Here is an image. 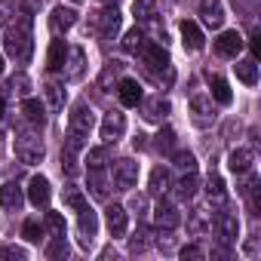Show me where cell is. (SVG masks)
Segmentation results:
<instances>
[{
  "label": "cell",
  "instance_id": "cell-1",
  "mask_svg": "<svg viewBox=\"0 0 261 261\" xmlns=\"http://www.w3.org/2000/svg\"><path fill=\"white\" fill-rule=\"evenodd\" d=\"M4 46H7V56L16 59V62H28L31 53H34V19L28 10L16 13L13 22L7 25V37H4Z\"/></svg>",
  "mask_w": 261,
  "mask_h": 261
},
{
  "label": "cell",
  "instance_id": "cell-2",
  "mask_svg": "<svg viewBox=\"0 0 261 261\" xmlns=\"http://www.w3.org/2000/svg\"><path fill=\"white\" fill-rule=\"evenodd\" d=\"M43 154H46V148H43L40 136L34 133V126H31V129H16V157H19L25 166L40 163Z\"/></svg>",
  "mask_w": 261,
  "mask_h": 261
},
{
  "label": "cell",
  "instance_id": "cell-3",
  "mask_svg": "<svg viewBox=\"0 0 261 261\" xmlns=\"http://www.w3.org/2000/svg\"><path fill=\"white\" fill-rule=\"evenodd\" d=\"M142 59H145V65L157 74V77H166V83H172L175 80V71H172V62H169V53L160 46V43H148L142 53H139Z\"/></svg>",
  "mask_w": 261,
  "mask_h": 261
},
{
  "label": "cell",
  "instance_id": "cell-4",
  "mask_svg": "<svg viewBox=\"0 0 261 261\" xmlns=\"http://www.w3.org/2000/svg\"><path fill=\"white\" fill-rule=\"evenodd\" d=\"M92 126H95V117H92V108L86 101H77L71 117H68V136L74 139H86L92 133Z\"/></svg>",
  "mask_w": 261,
  "mask_h": 261
},
{
  "label": "cell",
  "instance_id": "cell-5",
  "mask_svg": "<svg viewBox=\"0 0 261 261\" xmlns=\"http://www.w3.org/2000/svg\"><path fill=\"white\" fill-rule=\"evenodd\" d=\"M111 175H114V188L117 191H133L139 185V163L129 160V157H120V160H114Z\"/></svg>",
  "mask_w": 261,
  "mask_h": 261
},
{
  "label": "cell",
  "instance_id": "cell-6",
  "mask_svg": "<svg viewBox=\"0 0 261 261\" xmlns=\"http://www.w3.org/2000/svg\"><path fill=\"white\" fill-rule=\"evenodd\" d=\"M212 227L218 230V240L227 243V246L240 240V218H237L233 212H227V209H218V212L212 215Z\"/></svg>",
  "mask_w": 261,
  "mask_h": 261
},
{
  "label": "cell",
  "instance_id": "cell-7",
  "mask_svg": "<svg viewBox=\"0 0 261 261\" xmlns=\"http://www.w3.org/2000/svg\"><path fill=\"white\" fill-rule=\"evenodd\" d=\"M191 117L203 129L215 123V105H212V95L209 92H194L191 95Z\"/></svg>",
  "mask_w": 261,
  "mask_h": 261
},
{
  "label": "cell",
  "instance_id": "cell-8",
  "mask_svg": "<svg viewBox=\"0 0 261 261\" xmlns=\"http://www.w3.org/2000/svg\"><path fill=\"white\" fill-rule=\"evenodd\" d=\"M101 142L105 145H114V142H120L123 139V133H126V114H120V111H108L105 114V120H101Z\"/></svg>",
  "mask_w": 261,
  "mask_h": 261
},
{
  "label": "cell",
  "instance_id": "cell-9",
  "mask_svg": "<svg viewBox=\"0 0 261 261\" xmlns=\"http://www.w3.org/2000/svg\"><path fill=\"white\" fill-rule=\"evenodd\" d=\"M120 25H123V16H120L117 7H108V10H101V13L95 16V31H98L105 40H114L117 31H120Z\"/></svg>",
  "mask_w": 261,
  "mask_h": 261
},
{
  "label": "cell",
  "instance_id": "cell-10",
  "mask_svg": "<svg viewBox=\"0 0 261 261\" xmlns=\"http://www.w3.org/2000/svg\"><path fill=\"white\" fill-rule=\"evenodd\" d=\"M212 49H215V56H221V59H237L240 49H243L240 31H221V34L212 40Z\"/></svg>",
  "mask_w": 261,
  "mask_h": 261
},
{
  "label": "cell",
  "instance_id": "cell-11",
  "mask_svg": "<svg viewBox=\"0 0 261 261\" xmlns=\"http://www.w3.org/2000/svg\"><path fill=\"white\" fill-rule=\"evenodd\" d=\"M62 71H65V80H83V74H86V49L83 46H68Z\"/></svg>",
  "mask_w": 261,
  "mask_h": 261
},
{
  "label": "cell",
  "instance_id": "cell-12",
  "mask_svg": "<svg viewBox=\"0 0 261 261\" xmlns=\"http://www.w3.org/2000/svg\"><path fill=\"white\" fill-rule=\"evenodd\" d=\"M77 227H80V243H83V249H89L92 240H95V233H98V218H95V212L89 209V203L77 209Z\"/></svg>",
  "mask_w": 261,
  "mask_h": 261
},
{
  "label": "cell",
  "instance_id": "cell-13",
  "mask_svg": "<svg viewBox=\"0 0 261 261\" xmlns=\"http://www.w3.org/2000/svg\"><path fill=\"white\" fill-rule=\"evenodd\" d=\"M139 105H142V114H145V120H151V123H163V120L169 117V111H172L169 98H163V95H154V98H142Z\"/></svg>",
  "mask_w": 261,
  "mask_h": 261
},
{
  "label": "cell",
  "instance_id": "cell-14",
  "mask_svg": "<svg viewBox=\"0 0 261 261\" xmlns=\"http://www.w3.org/2000/svg\"><path fill=\"white\" fill-rule=\"evenodd\" d=\"M154 221H157V227H160V230H175V227L181 224L178 206H175V203H169V200H160V203H157V209H154Z\"/></svg>",
  "mask_w": 261,
  "mask_h": 261
},
{
  "label": "cell",
  "instance_id": "cell-15",
  "mask_svg": "<svg viewBox=\"0 0 261 261\" xmlns=\"http://www.w3.org/2000/svg\"><path fill=\"white\" fill-rule=\"evenodd\" d=\"M252 166H255V151H252V148H237V151H230L227 169H230L233 175H249Z\"/></svg>",
  "mask_w": 261,
  "mask_h": 261
},
{
  "label": "cell",
  "instance_id": "cell-16",
  "mask_svg": "<svg viewBox=\"0 0 261 261\" xmlns=\"http://www.w3.org/2000/svg\"><path fill=\"white\" fill-rule=\"evenodd\" d=\"M117 95H120V101H123L126 108H139V101L145 98V95H142V83L133 80V77H123V80L117 83Z\"/></svg>",
  "mask_w": 261,
  "mask_h": 261
},
{
  "label": "cell",
  "instance_id": "cell-17",
  "mask_svg": "<svg viewBox=\"0 0 261 261\" xmlns=\"http://www.w3.org/2000/svg\"><path fill=\"white\" fill-rule=\"evenodd\" d=\"M74 25H77V10H71V7H56V10H53V16H49L53 34H65V31H71Z\"/></svg>",
  "mask_w": 261,
  "mask_h": 261
},
{
  "label": "cell",
  "instance_id": "cell-18",
  "mask_svg": "<svg viewBox=\"0 0 261 261\" xmlns=\"http://www.w3.org/2000/svg\"><path fill=\"white\" fill-rule=\"evenodd\" d=\"M200 16H203V25L221 28L224 25V4L221 0H200Z\"/></svg>",
  "mask_w": 261,
  "mask_h": 261
},
{
  "label": "cell",
  "instance_id": "cell-19",
  "mask_svg": "<svg viewBox=\"0 0 261 261\" xmlns=\"http://www.w3.org/2000/svg\"><path fill=\"white\" fill-rule=\"evenodd\" d=\"M49 197H53V188H49V181H46L43 175H34V178L28 181V200H31L37 209H43V206L49 203Z\"/></svg>",
  "mask_w": 261,
  "mask_h": 261
},
{
  "label": "cell",
  "instance_id": "cell-20",
  "mask_svg": "<svg viewBox=\"0 0 261 261\" xmlns=\"http://www.w3.org/2000/svg\"><path fill=\"white\" fill-rule=\"evenodd\" d=\"M105 221H108V230L111 237H126V227H129V218H126V209L123 206H108L105 209Z\"/></svg>",
  "mask_w": 261,
  "mask_h": 261
},
{
  "label": "cell",
  "instance_id": "cell-21",
  "mask_svg": "<svg viewBox=\"0 0 261 261\" xmlns=\"http://www.w3.org/2000/svg\"><path fill=\"white\" fill-rule=\"evenodd\" d=\"M181 40H185V49H191V53H200V49L206 46V37H203L200 25L191 22V19L181 22Z\"/></svg>",
  "mask_w": 261,
  "mask_h": 261
},
{
  "label": "cell",
  "instance_id": "cell-22",
  "mask_svg": "<svg viewBox=\"0 0 261 261\" xmlns=\"http://www.w3.org/2000/svg\"><path fill=\"white\" fill-rule=\"evenodd\" d=\"M22 114H25L28 126L43 129V123H46V108H43L37 98H25V101H22Z\"/></svg>",
  "mask_w": 261,
  "mask_h": 261
},
{
  "label": "cell",
  "instance_id": "cell-23",
  "mask_svg": "<svg viewBox=\"0 0 261 261\" xmlns=\"http://www.w3.org/2000/svg\"><path fill=\"white\" fill-rule=\"evenodd\" d=\"M22 188L16 185V181H7L4 188H0V206L4 209H10V212H19L22 209Z\"/></svg>",
  "mask_w": 261,
  "mask_h": 261
},
{
  "label": "cell",
  "instance_id": "cell-24",
  "mask_svg": "<svg viewBox=\"0 0 261 261\" xmlns=\"http://www.w3.org/2000/svg\"><path fill=\"white\" fill-rule=\"evenodd\" d=\"M209 86H212V101L215 105H221V108H227L230 101H233V92H230V86H227V80L224 77H218V74H212L209 77Z\"/></svg>",
  "mask_w": 261,
  "mask_h": 261
},
{
  "label": "cell",
  "instance_id": "cell-25",
  "mask_svg": "<svg viewBox=\"0 0 261 261\" xmlns=\"http://www.w3.org/2000/svg\"><path fill=\"white\" fill-rule=\"evenodd\" d=\"M65 56H68L65 40H53V43H49V53H46V68H49V71H62Z\"/></svg>",
  "mask_w": 261,
  "mask_h": 261
},
{
  "label": "cell",
  "instance_id": "cell-26",
  "mask_svg": "<svg viewBox=\"0 0 261 261\" xmlns=\"http://www.w3.org/2000/svg\"><path fill=\"white\" fill-rule=\"evenodd\" d=\"M172 188V175H169V169H163V166H157L154 172H151V181H148V191L151 194H166Z\"/></svg>",
  "mask_w": 261,
  "mask_h": 261
},
{
  "label": "cell",
  "instance_id": "cell-27",
  "mask_svg": "<svg viewBox=\"0 0 261 261\" xmlns=\"http://www.w3.org/2000/svg\"><path fill=\"white\" fill-rule=\"evenodd\" d=\"M89 194L95 200H108V175H105V169H89Z\"/></svg>",
  "mask_w": 261,
  "mask_h": 261
},
{
  "label": "cell",
  "instance_id": "cell-28",
  "mask_svg": "<svg viewBox=\"0 0 261 261\" xmlns=\"http://www.w3.org/2000/svg\"><path fill=\"white\" fill-rule=\"evenodd\" d=\"M145 46H148V37H145V31H142V28H133V31H126V37H123V49H126V53L139 56Z\"/></svg>",
  "mask_w": 261,
  "mask_h": 261
},
{
  "label": "cell",
  "instance_id": "cell-29",
  "mask_svg": "<svg viewBox=\"0 0 261 261\" xmlns=\"http://www.w3.org/2000/svg\"><path fill=\"white\" fill-rule=\"evenodd\" d=\"M233 68H237V77H240L246 86H255V83H258V65H255V59H243V62H237Z\"/></svg>",
  "mask_w": 261,
  "mask_h": 261
},
{
  "label": "cell",
  "instance_id": "cell-30",
  "mask_svg": "<svg viewBox=\"0 0 261 261\" xmlns=\"http://www.w3.org/2000/svg\"><path fill=\"white\" fill-rule=\"evenodd\" d=\"M43 92H46V101H49L53 111H62V108H65V98H68V95H65V86H62V83L49 80V83L43 86Z\"/></svg>",
  "mask_w": 261,
  "mask_h": 261
},
{
  "label": "cell",
  "instance_id": "cell-31",
  "mask_svg": "<svg viewBox=\"0 0 261 261\" xmlns=\"http://www.w3.org/2000/svg\"><path fill=\"white\" fill-rule=\"evenodd\" d=\"M188 227H191V233H203L206 227H212V212H206L203 206H197V209L191 212V221H188Z\"/></svg>",
  "mask_w": 261,
  "mask_h": 261
},
{
  "label": "cell",
  "instance_id": "cell-32",
  "mask_svg": "<svg viewBox=\"0 0 261 261\" xmlns=\"http://www.w3.org/2000/svg\"><path fill=\"white\" fill-rule=\"evenodd\" d=\"M46 258L49 261L68 258V240H65V233H53V240L46 243Z\"/></svg>",
  "mask_w": 261,
  "mask_h": 261
},
{
  "label": "cell",
  "instance_id": "cell-33",
  "mask_svg": "<svg viewBox=\"0 0 261 261\" xmlns=\"http://www.w3.org/2000/svg\"><path fill=\"white\" fill-rule=\"evenodd\" d=\"M175 188H178V197H181V200H191V197L197 194V188H200V178H197V172H194V169H191V172H185V178H181Z\"/></svg>",
  "mask_w": 261,
  "mask_h": 261
},
{
  "label": "cell",
  "instance_id": "cell-34",
  "mask_svg": "<svg viewBox=\"0 0 261 261\" xmlns=\"http://www.w3.org/2000/svg\"><path fill=\"white\" fill-rule=\"evenodd\" d=\"M206 194H209L215 203H224L227 191H224V181H221V175H218V172H209V178H206Z\"/></svg>",
  "mask_w": 261,
  "mask_h": 261
},
{
  "label": "cell",
  "instance_id": "cell-35",
  "mask_svg": "<svg viewBox=\"0 0 261 261\" xmlns=\"http://www.w3.org/2000/svg\"><path fill=\"white\" fill-rule=\"evenodd\" d=\"M154 13H157V0H136V4H133V16L139 22L154 19Z\"/></svg>",
  "mask_w": 261,
  "mask_h": 261
},
{
  "label": "cell",
  "instance_id": "cell-36",
  "mask_svg": "<svg viewBox=\"0 0 261 261\" xmlns=\"http://www.w3.org/2000/svg\"><path fill=\"white\" fill-rule=\"evenodd\" d=\"M148 237H151V230L148 227H136V233L133 237H129V252H133V255H139V252H145L148 249Z\"/></svg>",
  "mask_w": 261,
  "mask_h": 261
},
{
  "label": "cell",
  "instance_id": "cell-37",
  "mask_svg": "<svg viewBox=\"0 0 261 261\" xmlns=\"http://www.w3.org/2000/svg\"><path fill=\"white\" fill-rule=\"evenodd\" d=\"M77 154H80V148H74V145H65V148H62V169H65L68 175L77 172Z\"/></svg>",
  "mask_w": 261,
  "mask_h": 261
},
{
  "label": "cell",
  "instance_id": "cell-38",
  "mask_svg": "<svg viewBox=\"0 0 261 261\" xmlns=\"http://www.w3.org/2000/svg\"><path fill=\"white\" fill-rule=\"evenodd\" d=\"M86 166H89V169H105V166H108V148H89Z\"/></svg>",
  "mask_w": 261,
  "mask_h": 261
},
{
  "label": "cell",
  "instance_id": "cell-39",
  "mask_svg": "<svg viewBox=\"0 0 261 261\" xmlns=\"http://www.w3.org/2000/svg\"><path fill=\"white\" fill-rule=\"evenodd\" d=\"M10 92L28 98V92H31V80H28V74H16V77L10 80Z\"/></svg>",
  "mask_w": 261,
  "mask_h": 261
},
{
  "label": "cell",
  "instance_id": "cell-40",
  "mask_svg": "<svg viewBox=\"0 0 261 261\" xmlns=\"http://www.w3.org/2000/svg\"><path fill=\"white\" fill-rule=\"evenodd\" d=\"M172 163H175L181 172L197 169V160H194V154H191V151H172Z\"/></svg>",
  "mask_w": 261,
  "mask_h": 261
},
{
  "label": "cell",
  "instance_id": "cell-41",
  "mask_svg": "<svg viewBox=\"0 0 261 261\" xmlns=\"http://www.w3.org/2000/svg\"><path fill=\"white\" fill-rule=\"evenodd\" d=\"M157 148L163 151V154H172L175 151V129H160V136H157Z\"/></svg>",
  "mask_w": 261,
  "mask_h": 261
},
{
  "label": "cell",
  "instance_id": "cell-42",
  "mask_svg": "<svg viewBox=\"0 0 261 261\" xmlns=\"http://www.w3.org/2000/svg\"><path fill=\"white\" fill-rule=\"evenodd\" d=\"M16 16V0H0V28H7Z\"/></svg>",
  "mask_w": 261,
  "mask_h": 261
},
{
  "label": "cell",
  "instance_id": "cell-43",
  "mask_svg": "<svg viewBox=\"0 0 261 261\" xmlns=\"http://www.w3.org/2000/svg\"><path fill=\"white\" fill-rule=\"evenodd\" d=\"M0 258H7V261H25L28 252L22 246H0Z\"/></svg>",
  "mask_w": 261,
  "mask_h": 261
},
{
  "label": "cell",
  "instance_id": "cell-44",
  "mask_svg": "<svg viewBox=\"0 0 261 261\" xmlns=\"http://www.w3.org/2000/svg\"><path fill=\"white\" fill-rule=\"evenodd\" d=\"M65 203H68V206H71V209L77 212L80 206H86V197H83V194H80L77 188H65Z\"/></svg>",
  "mask_w": 261,
  "mask_h": 261
},
{
  "label": "cell",
  "instance_id": "cell-45",
  "mask_svg": "<svg viewBox=\"0 0 261 261\" xmlns=\"http://www.w3.org/2000/svg\"><path fill=\"white\" fill-rule=\"evenodd\" d=\"M185 261H203L206 258V252H203V246H197V243H191V246H185L181 252H178Z\"/></svg>",
  "mask_w": 261,
  "mask_h": 261
},
{
  "label": "cell",
  "instance_id": "cell-46",
  "mask_svg": "<svg viewBox=\"0 0 261 261\" xmlns=\"http://www.w3.org/2000/svg\"><path fill=\"white\" fill-rule=\"evenodd\" d=\"M46 227H49L53 233H65V218H62V212H46Z\"/></svg>",
  "mask_w": 261,
  "mask_h": 261
},
{
  "label": "cell",
  "instance_id": "cell-47",
  "mask_svg": "<svg viewBox=\"0 0 261 261\" xmlns=\"http://www.w3.org/2000/svg\"><path fill=\"white\" fill-rule=\"evenodd\" d=\"M22 237H25L28 243H40V224H37V221H25V224H22Z\"/></svg>",
  "mask_w": 261,
  "mask_h": 261
},
{
  "label": "cell",
  "instance_id": "cell-48",
  "mask_svg": "<svg viewBox=\"0 0 261 261\" xmlns=\"http://www.w3.org/2000/svg\"><path fill=\"white\" fill-rule=\"evenodd\" d=\"M233 133L240 136V123L237 120H227L224 123V142H233Z\"/></svg>",
  "mask_w": 261,
  "mask_h": 261
},
{
  "label": "cell",
  "instance_id": "cell-49",
  "mask_svg": "<svg viewBox=\"0 0 261 261\" xmlns=\"http://www.w3.org/2000/svg\"><path fill=\"white\" fill-rule=\"evenodd\" d=\"M157 246H160L163 252H169V249H172V237H169V230H160V237H157Z\"/></svg>",
  "mask_w": 261,
  "mask_h": 261
},
{
  "label": "cell",
  "instance_id": "cell-50",
  "mask_svg": "<svg viewBox=\"0 0 261 261\" xmlns=\"http://www.w3.org/2000/svg\"><path fill=\"white\" fill-rule=\"evenodd\" d=\"M133 145H136V151H145V148H148V136H142V133H139V136L133 139Z\"/></svg>",
  "mask_w": 261,
  "mask_h": 261
},
{
  "label": "cell",
  "instance_id": "cell-51",
  "mask_svg": "<svg viewBox=\"0 0 261 261\" xmlns=\"http://www.w3.org/2000/svg\"><path fill=\"white\" fill-rule=\"evenodd\" d=\"M252 56H255V59L261 56V37H258V34H252Z\"/></svg>",
  "mask_w": 261,
  "mask_h": 261
},
{
  "label": "cell",
  "instance_id": "cell-52",
  "mask_svg": "<svg viewBox=\"0 0 261 261\" xmlns=\"http://www.w3.org/2000/svg\"><path fill=\"white\" fill-rule=\"evenodd\" d=\"M129 209H136V212H142V209H145V197H133V203H129Z\"/></svg>",
  "mask_w": 261,
  "mask_h": 261
},
{
  "label": "cell",
  "instance_id": "cell-53",
  "mask_svg": "<svg viewBox=\"0 0 261 261\" xmlns=\"http://www.w3.org/2000/svg\"><path fill=\"white\" fill-rule=\"evenodd\" d=\"M0 120H4V95H0Z\"/></svg>",
  "mask_w": 261,
  "mask_h": 261
},
{
  "label": "cell",
  "instance_id": "cell-54",
  "mask_svg": "<svg viewBox=\"0 0 261 261\" xmlns=\"http://www.w3.org/2000/svg\"><path fill=\"white\" fill-rule=\"evenodd\" d=\"M0 74H4V59H0Z\"/></svg>",
  "mask_w": 261,
  "mask_h": 261
},
{
  "label": "cell",
  "instance_id": "cell-55",
  "mask_svg": "<svg viewBox=\"0 0 261 261\" xmlns=\"http://www.w3.org/2000/svg\"><path fill=\"white\" fill-rule=\"evenodd\" d=\"M71 4H80V0H71Z\"/></svg>",
  "mask_w": 261,
  "mask_h": 261
}]
</instances>
